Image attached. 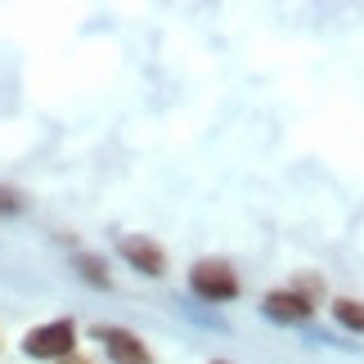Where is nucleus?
<instances>
[{"label": "nucleus", "instance_id": "1", "mask_svg": "<svg viewBox=\"0 0 364 364\" xmlns=\"http://www.w3.org/2000/svg\"><path fill=\"white\" fill-rule=\"evenodd\" d=\"M23 355H32V360H54V364L68 360V355H77V324H73V319H50V324L27 328Z\"/></svg>", "mask_w": 364, "mask_h": 364}, {"label": "nucleus", "instance_id": "2", "mask_svg": "<svg viewBox=\"0 0 364 364\" xmlns=\"http://www.w3.org/2000/svg\"><path fill=\"white\" fill-rule=\"evenodd\" d=\"M189 288L198 292L203 301H234L239 297V270H234L230 261H220V257H207V261H193V270H189Z\"/></svg>", "mask_w": 364, "mask_h": 364}, {"label": "nucleus", "instance_id": "3", "mask_svg": "<svg viewBox=\"0 0 364 364\" xmlns=\"http://www.w3.org/2000/svg\"><path fill=\"white\" fill-rule=\"evenodd\" d=\"M261 311L274 324H306V319H315V297H306L297 288H279L261 297Z\"/></svg>", "mask_w": 364, "mask_h": 364}, {"label": "nucleus", "instance_id": "4", "mask_svg": "<svg viewBox=\"0 0 364 364\" xmlns=\"http://www.w3.org/2000/svg\"><path fill=\"white\" fill-rule=\"evenodd\" d=\"M95 338L104 342V351H108V360H113V364H153L144 338H139V333H131V328L100 324V328H95Z\"/></svg>", "mask_w": 364, "mask_h": 364}, {"label": "nucleus", "instance_id": "5", "mask_svg": "<svg viewBox=\"0 0 364 364\" xmlns=\"http://www.w3.org/2000/svg\"><path fill=\"white\" fill-rule=\"evenodd\" d=\"M117 252H122V261L131 265V270H139V274H149V279L166 274V252L153 243L149 234H126V239L117 243Z\"/></svg>", "mask_w": 364, "mask_h": 364}, {"label": "nucleus", "instance_id": "6", "mask_svg": "<svg viewBox=\"0 0 364 364\" xmlns=\"http://www.w3.org/2000/svg\"><path fill=\"white\" fill-rule=\"evenodd\" d=\"M333 319L351 333H364V301L360 297H338L333 301Z\"/></svg>", "mask_w": 364, "mask_h": 364}, {"label": "nucleus", "instance_id": "7", "mask_svg": "<svg viewBox=\"0 0 364 364\" xmlns=\"http://www.w3.org/2000/svg\"><path fill=\"white\" fill-rule=\"evenodd\" d=\"M77 270H81V279H86V284H95V288H108V284H113V279H108V270H104V261L90 257V252H81V257H77Z\"/></svg>", "mask_w": 364, "mask_h": 364}, {"label": "nucleus", "instance_id": "8", "mask_svg": "<svg viewBox=\"0 0 364 364\" xmlns=\"http://www.w3.org/2000/svg\"><path fill=\"white\" fill-rule=\"evenodd\" d=\"M18 207H23L18 193H14V189H0V212H18Z\"/></svg>", "mask_w": 364, "mask_h": 364}, {"label": "nucleus", "instance_id": "9", "mask_svg": "<svg viewBox=\"0 0 364 364\" xmlns=\"http://www.w3.org/2000/svg\"><path fill=\"white\" fill-rule=\"evenodd\" d=\"M59 364H95V360H86V355H68V360H59Z\"/></svg>", "mask_w": 364, "mask_h": 364}, {"label": "nucleus", "instance_id": "10", "mask_svg": "<svg viewBox=\"0 0 364 364\" xmlns=\"http://www.w3.org/2000/svg\"><path fill=\"white\" fill-rule=\"evenodd\" d=\"M212 364H230V360H212Z\"/></svg>", "mask_w": 364, "mask_h": 364}]
</instances>
